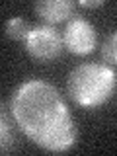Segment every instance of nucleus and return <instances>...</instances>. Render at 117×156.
<instances>
[{"label": "nucleus", "mask_w": 117, "mask_h": 156, "mask_svg": "<svg viewBox=\"0 0 117 156\" xmlns=\"http://www.w3.org/2000/svg\"><path fill=\"white\" fill-rule=\"evenodd\" d=\"M10 113L22 133L47 152H66L76 144L74 117L51 82L29 78L18 84L10 96Z\"/></svg>", "instance_id": "1"}, {"label": "nucleus", "mask_w": 117, "mask_h": 156, "mask_svg": "<svg viewBox=\"0 0 117 156\" xmlns=\"http://www.w3.org/2000/svg\"><path fill=\"white\" fill-rule=\"evenodd\" d=\"M117 90V72L101 62H82L66 76V94L84 109L107 104Z\"/></svg>", "instance_id": "2"}, {"label": "nucleus", "mask_w": 117, "mask_h": 156, "mask_svg": "<svg viewBox=\"0 0 117 156\" xmlns=\"http://www.w3.org/2000/svg\"><path fill=\"white\" fill-rule=\"evenodd\" d=\"M26 53L37 62H51L62 55L65 41L55 26H35L23 43Z\"/></svg>", "instance_id": "3"}, {"label": "nucleus", "mask_w": 117, "mask_h": 156, "mask_svg": "<svg viewBox=\"0 0 117 156\" xmlns=\"http://www.w3.org/2000/svg\"><path fill=\"white\" fill-rule=\"evenodd\" d=\"M62 41H65V49H68L72 55L84 57L96 51L98 31L86 18L74 16L66 22V27L62 31Z\"/></svg>", "instance_id": "4"}, {"label": "nucleus", "mask_w": 117, "mask_h": 156, "mask_svg": "<svg viewBox=\"0 0 117 156\" xmlns=\"http://www.w3.org/2000/svg\"><path fill=\"white\" fill-rule=\"evenodd\" d=\"M76 2L72 0H37L33 4V12L47 26H57L61 22L74 18Z\"/></svg>", "instance_id": "5"}, {"label": "nucleus", "mask_w": 117, "mask_h": 156, "mask_svg": "<svg viewBox=\"0 0 117 156\" xmlns=\"http://www.w3.org/2000/svg\"><path fill=\"white\" fill-rule=\"evenodd\" d=\"M31 29H33V26L23 18H10L8 22L4 23V33H6V37L14 39V41H22V43H26V39L29 37V33H31Z\"/></svg>", "instance_id": "6"}, {"label": "nucleus", "mask_w": 117, "mask_h": 156, "mask_svg": "<svg viewBox=\"0 0 117 156\" xmlns=\"http://www.w3.org/2000/svg\"><path fill=\"white\" fill-rule=\"evenodd\" d=\"M101 58L109 65L117 66V31L109 33L101 43Z\"/></svg>", "instance_id": "7"}, {"label": "nucleus", "mask_w": 117, "mask_h": 156, "mask_svg": "<svg viewBox=\"0 0 117 156\" xmlns=\"http://www.w3.org/2000/svg\"><path fill=\"white\" fill-rule=\"evenodd\" d=\"M2 123H0V131H2V135H0V140H2V154H6L12 150L14 146V133H12V127H10V121L6 117V109H2Z\"/></svg>", "instance_id": "8"}, {"label": "nucleus", "mask_w": 117, "mask_h": 156, "mask_svg": "<svg viewBox=\"0 0 117 156\" xmlns=\"http://www.w3.org/2000/svg\"><path fill=\"white\" fill-rule=\"evenodd\" d=\"M76 6H82V8H100V6H104V0H80V2H76Z\"/></svg>", "instance_id": "9"}]
</instances>
